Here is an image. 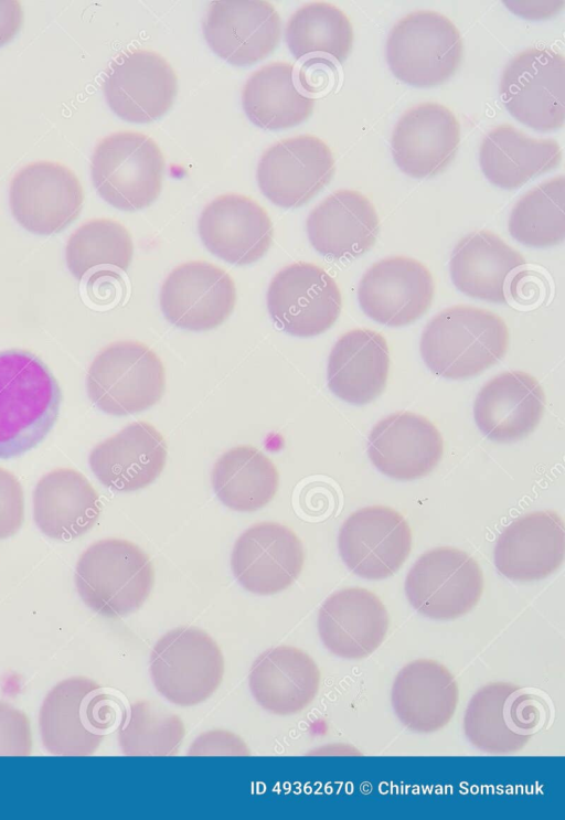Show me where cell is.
Masks as SVG:
<instances>
[{"label": "cell", "mask_w": 565, "mask_h": 820, "mask_svg": "<svg viewBox=\"0 0 565 820\" xmlns=\"http://www.w3.org/2000/svg\"><path fill=\"white\" fill-rule=\"evenodd\" d=\"M202 29L211 50L236 66L265 58L280 40L279 14L260 0L212 1Z\"/></svg>", "instance_id": "cell-20"}, {"label": "cell", "mask_w": 565, "mask_h": 820, "mask_svg": "<svg viewBox=\"0 0 565 820\" xmlns=\"http://www.w3.org/2000/svg\"><path fill=\"white\" fill-rule=\"evenodd\" d=\"M483 592V575L465 551L441 546L427 551L405 579V593L415 610L438 620L468 614Z\"/></svg>", "instance_id": "cell-11"}, {"label": "cell", "mask_w": 565, "mask_h": 820, "mask_svg": "<svg viewBox=\"0 0 565 820\" xmlns=\"http://www.w3.org/2000/svg\"><path fill=\"white\" fill-rule=\"evenodd\" d=\"M341 306L335 280L311 263L285 266L275 274L267 290L271 319L296 337H313L327 331L338 319Z\"/></svg>", "instance_id": "cell-12"}, {"label": "cell", "mask_w": 565, "mask_h": 820, "mask_svg": "<svg viewBox=\"0 0 565 820\" xmlns=\"http://www.w3.org/2000/svg\"><path fill=\"white\" fill-rule=\"evenodd\" d=\"M435 285L420 262L393 256L374 263L362 276L358 299L363 312L374 321L407 326L420 318L431 305Z\"/></svg>", "instance_id": "cell-18"}, {"label": "cell", "mask_w": 565, "mask_h": 820, "mask_svg": "<svg viewBox=\"0 0 565 820\" xmlns=\"http://www.w3.org/2000/svg\"><path fill=\"white\" fill-rule=\"evenodd\" d=\"M305 562L302 543L288 526L258 522L236 540L231 568L237 582L257 595H273L289 587Z\"/></svg>", "instance_id": "cell-19"}, {"label": "cell", "mask_w": 565, "mask_h": 820, "mask_svg": "<svg viewBox=\"0 0 565 820\" xmlns=\"http://www.w3.org/2000/svg\"><path fill=\"white\" fill-rule=\"evenodd\" d=\"M443 437L426 417L396 412L377 422L367 438V456L377 470L397 480L428 475L441 459Z\"/></svg>", "instance_id": "cell-23"}, {"label": "cell", "mask_w": 565, "mask_h": 820, "mask_svg": "<svg viewBox=\"0 0 565 820\" xmlns=\"http://www.w3.org/2000/svg\"><path fill=\"white\" fill-rule=\"evenodd\" d=\"M347 567L366 579L394 575L409 555L412 532L406 519L385 505H370L351 513L338 537Z\"/></svg>", "instance_id": "cell-15"}, {"label": "cell", "mask_w": 565, "mask_h": 820, "mask_svg": "<svg viewBox=\"0 0 565 820\" xmlns=\"http://www.w3.org/2000/svg\"><path fill=\"white\" fill-rule=\"evenodd\" d=\"M149 672L157 691L169 702L191 706L209 699L224 675L217 643L196 627H178L154 645Z\"/></svg>", "instance_id": "cell-8"}, {"label": "cell", "mask_w": 565, "mask_h": 820, "mask_svg": "<svg viewBox=\"0 0 565 820\" xmlns=\"http://www.w3.org/2000/svg\"><path fill=\"white\" fill-rule=\"evenodd\" d=\"M167 454L160 432L149 423L135 422L96 445L88 464L106 488L129 492L148 487L160 476Z\"/></svg>", "instance_id": "cell-25"}, {"label": "cell", "mask_w": 565, "mask_h": 820, "mask_svg": "<svg viewBox=\"0 0 565 820\" xmlns=\"http://www.w3.org/2000/svg\"><path fill=\"white\" fill-rule=\"evenodd\" d=\"M99 497L86 477L71 468L44 475L33 493V518L38 528L53 540L76 539L97 522Z\"/></svg>", "instance_id": "cell-31"}, {"label": "cell", "mask_w": 565, "mask_h": 820, "mask_svg": "<svg viewBox=\"0 0 565 820\" xmlns=\"http://www.w3.org/2000/svg\"><path fill=\"white\" fill-rule=\"evenodd\" d=\"M134 245L128 230L110 219H93L68 237L65 259L72 275L82 280L92 271H126L131 263Z\"/></svg>", "instance_id": "cell-38"}, {"label": "cell", "mask_w": 565, "mask_h": 820, "mask_svg": "<svg viewBox=\"0 0 565 820\" xmlns=\"http://www.w3.org/2000/svg\"><path fill=\"white\" fill-rule=\"evenodd\" d=\"M564 522L551 510L526 513L509 524L497 540L493 560L509 579L530 582L545 578L563 563Z\"/></svg>", "instance_id": "cell-24"}, {"label": "cell", "mask_w": 565, "mask_h": 820, "mask_svg": "<svg viewBox=\"0 0 565 820\" xmlns=\"http://www.w3.org/2000/svg\"><path fill=\"white\" fill-rule=\"evenodd\" d=\"M458 685L450 671L430 659L403 667L392 686V705L409 730L431 733L447 725L458 703Z\"/></svg>", "instance_id": "cell-29"}, {"label": "cell", "mask_w": 565, "mask_h": 820, "mask_svg": "<svg viewBox=\"0 0 565 820\" xmlns=\"http://www.w3.org/2000/svg\"><path fill=\"white\" fill-rule=\"evenodd\" d=\"M501 100L519 121L540 131L565 120V57L550 49L531 47L505 65L499 85Z\"/></svg>", "instance_id": "cell-10"}, {"label": "cell", "mask_w": 565, "mask_h": 820, "mask_svg": "<svg viewBox=\"0 0 565 820\" xmlns=\"http://www.w3.org/2000/svg\"><path fill=\"white\" fill-rule=\"evenodd\" d=\"M166 319L178 328L205 331L222 324L236 302L233 278L203 260L177 266L164 279L159 295Z\"/></svg>", "instance_id": "cell-17"}, {"label": "cell", "mask_w": 565, "mask_h": 820, "mask_svg": "<svg viewBox=\"0 0 565 820\" xmlns=\"http://www.w3.org/2000/svg\"><path fill=\"white\" fill-rule=\"evenodd\" d=\"M164 158L145 134L118 131L94 148L90 175L99 196L122 211L149 206L160 194Z\"/></svg>", "instance_id": "cell-5"}, {"label": "cell", "mask_w": 565, "mask_h": 820, "mask_svg": "<svg viewBox=\"0 0 565 820\" xmlns=\"http://www.w3.org/2000/svg\"><path fill=\"white\" fill-rule=\"evenodd\" d=\"M561 160L557 141L532 138L509 124L492 128L479 149V163L486 178L507 190L552 170Z\"/></svg>", "instance_id": "cell-34"}, {"label": "cell", "mask_w": 565, "mask_h": 820, "mask_svg": "<svg viewBox=\"0 0 565 820\" xmlns=\"http://www.w3.org/2000/svg\"><path fill=\"white\" fill-rule=\"evenodd\" d=\"M386 61L406 84L428 87L446 82L458 68L462 41L444 14L420 10L406 14L390 31Z\"/></svg>", "instance_id": "cell-7"}, {"label": "cell", "mask_w": 565, "mask_h": 820, "mask_svg": "<svg viewBox=\"0 0 565 820\" xmlns=\"http://www.w3.org/2000/svg\"><path fill=\"white\" fill-rule=\"evenodd\" d=\"M546 704L529 691L507 682L480 688L463 717L469 742L489 754L521 750L545 723Z\"/></svg>", "instance_id": "cell-9"}, {"label": "cell", "mask_w": 565, "mask_h": 820, "mask_svg": "<svg viewBox=\"0 0 565 820\" xmlns=\"http://www.w3.org/2000/svg\"><path fill=\"white\" fill-rule=\"evenodd\" d=\"M509 345L501 317L481 308L457 305L437 313L420 337V354L436 375L463 380L498 363Z\"/></svg>", "instance_id": "cell-2"}, {"label": "cell", "mask_w": 565, "mask_h": 820, "mask_svg": "<svg viewBox=\"0 0 565 820\" xmlns=\"http://www.w3.org/2000/svg\"><path fill=\"white\" fill-rule=\"evenodd\" d=\"M388 370L384 337L371 329H353L340 337L330 352L328 386L344 402L367 404L385 388Z\"/></svg>", "instance_id": "cell-32"}, {"label": "cell", "mask_w": 565, "mask_h": 820, "mask_svg": "<svg viewBox=\"0 0 565 820\" xmlns=\"http://www.w3.org/2000/svg\"><path fill=\"white\" fill-rule=\"evenodd\" d=\"M334 158L324 141L312 135L282 139L262 155L257 183L263 194L280 207L307 203L331 180Z\"/></svg>", "instance_id": "cell-16"}, {"label": "cell", "mask_w": 565, "mask_h": 820, "mask_svg": "<svg viewBox=\"0 0 565 820\" xmlns=\"http://www.w3.org/2000/svg\"><path fill=\"white\" fill-rule=\"evenodd\" d=\"M102 88L108 106L118 117L143 124L160 118L170 109L178 84L166 58L153 51L136 49L111 61Z\"/></svg>", "instance_id": "cell-14"}, {"label": "cell", "mask_w": 565, "mask_h": 820, "mask_svg": "<svg viewBox=\"0 0 565 820\" xmlns=\"http://www.w3.org/2000/svg\"><path fill=\"white\" fill-rule=\"evenodd\" d=\"M308 238L313 248L331 258H353L375 243L380 220L371 201L354 190H338L308 215Z\"/></svg>", "instance_id": "cell-28"}, {"label": "cell", "mask_w": 565, "mask_h": 820, "mask_svg": "<svg viewBox=\"0 0 565 820\" xmlns=\"http://www.w3.org/2000/svg\"><path fill=\"white\" fill-rule=\"evenodd\" d=\"M249 689L266 711L288 715L302 711L316 697L320 671L313 659L291 646L264 651L252 664Z\"/></svg>", "instance_id": "cell-30"}, {"label": "cell", "mask_w": 565, "mask_h": 820, "mask_svg": "<svg viewBox=\"0 0 565 820\" xmlns=\"http://www.w3.org/2000/svg\"><path fill=\"white\" fill-rule=\"evenodd\" d=\"M127 707L119 696L90 679L63 680L42 703V743L53 755H92L104 737L119 727Z\"/></svg>", "instance_id": "cell-3"}, {"label": "cell", "mask_w": 565, "mask_h": 820, "mask_svg": "<svg viewBox=\"0 0 565 820\" xmlns=\"http://www.w3.org/2000/svg\"><path fill=\"white\" fill-rule=\"evenodd\" d=\"M388 630V614L372 592L349 587L330 595L318 613V631L326 648L344 659L374 652Z\"/></svg>", "instance_id": "cell-26"}, {"label": "cell", "mask_w": 565, "mask_h": 820, "mask_svg": "<svg viewBox=\"0 0 565 820\" xmlns=\"http://www.w3.org/2000/svg\"><path fill=\"white\" fill-rule=\"evenodd\" d=\"M154 571L149 556L124 539H103L79 556L75 585L95 613L117 618L139 609L151 593Z\"/></svg>", "instance_id": "cell-4"}, {"label": "cell", "mask_w": 565, "mask_h": 820, "mask_svg": "<svg viewBox=\"0 0 565 820\" xmlns=\"http://www.w3.org/2000/svg\"><path fill=\"white\" fill-rule=\"evenodd\" d=\"M166 372L160 358L138 341H118L93 360L86 376L90 401L104 413L125 416L157 404L163 395Z\"/></svg>", "instance_id": "cell-6"}, {"label": "cell", "mask_w": 565, "mask_h": 820, "mask_svg": "<svg viewBox=\"0 0 565 820\" xmlns=\"http://www.w3.org/2000/svg\"><path fill=\"white\" fill-rule=\"evenodd\" d=\"M61 390L47 366L24 350L0 352V458L41 443L60 412Z\"/></svg>", "instance_id": "cell-1"}, {"label": "cell", "mask_w": 565, "mask_h": 820, "mask_svg": "<svg viewBox=\"0 0 565 820\" xmlns=\"http://www.w3.org/2000/svg\"><path fill=\"white\" fill-rule=\"evenodd\" d=\"M545 409V394L539 381L526 372L508 371L489 380L473 404L478 428L497 443L518 441L539 425Z\"/></svg>", "instance_id": "cell-27"}, {"label": "cell", "mask_w": 565, "mask_h": 820, "mask_svg": "<svg viewBox=\"0 0 565 820\" xmlns=\"http://www.w3.org/2000/svg\"><path fill=\"white\" fill-rule=\"evenodd\" d=\"M183 737L181 718L152 701L128 705L118 727L121 752L128 756L175 755Z\"/></svg>", "instance_id": "cell-40"}, {"label": "cell", "mask_w": 565, "mask_h": 820, "mask_svg": "<svg viewBox=\"0 0 565 820\" xmlns=\"http://www.w3.org/2000/svg\"><path fill=\"white\" fill-rule=\"evenodd\" d=\"M31 748L32 735L28 716L0 701V755L28 756Z\"/></svg>", "instance_id": "cell-41"}, {"label": "cell", "mask_w": 565, "mask_h": 820, "mask_svg": "<svg viewBox=\"0 0 565 820\" xmlns=\"http://www.w3.org/2000/svg\"><path fill=\"white\" fill-rule=\"evenodd\" d=\"M24 518L23 490L18 478L0 467V540L14 535Z\"/></svg>", "instance_id": "cell-42"}, {"label": "cell", "mask_w": 565, "mask_h": 820, "mask_svg": "<svg viewBox=\"0 0 565 820\" xmlns=\"http://www.w3.org/2000/svg\"><path fill=\"white\" fill-rule=\"evenodd\" d=\"M83 188L65 166L36 161L12 178L9 204L15 221L26 231L51 235L67 227L81 213Z\"/></svg>", "instance_id": "cell-13"}, {"label": "cell", "mask_w": 565, "mask_h": 820, "mask_svg": "<svg viewBox=\"0 0 565 820\" xmlns=\"http://www.w3.org/2000/svg\"><path fill=\"white\" fill-rule=\"evenodd\" d=\"M22 19L23 13L19 1L0 0V46L18 33Z\"/></svg>", "instance_id": "cell-43"}, {"label": "cell", "mask_w": 565, "mask_h": 820, "mask_svg": "<svg viewBox=\"0 0 565 820\" xmlns=\"http://www.w3.org/2000/svg\"><path fill=\"white\" fill-rule=\"evenodd\" d=\"M524 264L520 252L499 235L481 230L463 236L457 243L449 268L454 285L465 295L505 303L508 276Z\"/></svg>", "instance_id": "cell-33"}, {"label": "cell", "mask_w": 565, "mask_h": 820, "mask_svg": "<svg viewBox=\"0 0 565 820\" xmlns=\"http://www.w3.org/2000/svg\"><path fill=\"white\" fill-rule=\"evenodd\" d=\"M561 2H543V4H541V2H534L535 4H533V2L504 1L510 9L516 8L513 9L516 14L525 18L548 17L562 7Z\"/></svg>", "instance_id": "cell-44"}, {"label": "cell", "mask_w": 565, "mask_h": 820, "mask_svg": "<svg viewBox=\"0 0 565 820\" xmlns=\"http://www.w3.org/2000/svg\"><path fill=\"white\" fill-rule=\"evenodd\" d=\"M199 235L215 256L235 265L255 263L269 249L273 224L267 212L249 196L226 193L202 210Z\"/></svg>", "instance_id": "cell-21"}, {"label": "cell", "mask_w": 565, "mask_h": 820, "mask_svg": "<svg viewBox=\"0 0 565 820\" xmlns=\"http://www.w3.org/2000/svg\"><path fill=\"white\" fill-rule=\"evenodd\" d=\"M242 105L255 126L277 130L306 120L312 113L315 99L296 86L291 64L274 62L248 77L242 92Z\"/></svg>", "instance_id": "cell-35"}, {"label": "cell", "mask_w": 565, "mask_h": 820, "mask_svg": "<svg viewBox=\"0 0 565 820\" xmlns=\"http://www.w3.org/2000/svg\"><path fill=\"white\" fill-rule=\"evenodd\" d=\"M285 35L296 58L329 55L342 63L353 43V29L349 18L328 2H311L300 7L289 18Z\"/></svg>", "instance_id": "cell-37"}, {"label": "cell", "mask_w": 565, "mask_h": 820, "mask_svg": "<svg viewBox=\"0 0 565 820\" xmlns=\"http://www.w3.org/2000/svg\"><path fill=\"white\" fill-rule=\"evenodd\" d=\"M460 142V126L446 106L417 104L399 117L391 138L397 167L413 178L440 172L455 157Z\"/></svg>", "instance_id": "cell-22"}, {"label": "cell", "mask_w": 565, "mask_h": 820, "mask_svg": "<svg viewBox=\"0 0 565 820\" xmlns=\"http://www.w3.org/2000/svg\"><path fill=\"white\" fill-rule=\"evenodd\" d=\"M212 487L223 504L238 512H253L275 497L279 473L257 448L245 445L225 451L214 464Z\"/></svg>", "instance_id": "cell-36"}, {"label": "cell", "mask_w": 565, "mask_h": 820, "mask_svg": "<svg viewBox=\"0 0 565 820\" xmlns=\"http://www.w3.org/2000/svg\"><path fill=\"white\" fill-rule=\"evenodd\" d=\"M565 179L545 180L525 192L510 213L508 227L514 239L531 247H547L565 237Z\"/></svg>", "instance_id": "cell-39"}]
</instances>
